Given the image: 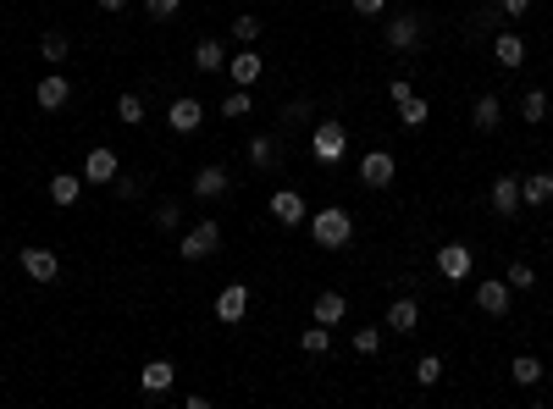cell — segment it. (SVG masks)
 <instances>
[{
  "instance_id": "36",
  "label": "cell",
  "mask_w": 553,
  "mask_h": 409,
  "mask_svg": "<svg viewBox=\"0 0 553 409\" xmlns=\"http://www.w3.org/2000/svg\"><path fill=\"white\" fill-rule=\"evenodd\" d=\"M66 50H73V39H66V34H55V28L39 39V55H45V61H66Z\"/></svg>"
},
{
  "instance_id": "35",
  "label": "cell",
  "mask_w": 553,
  "mask_h": 409,
  "mask_svg": "<svg viewBox=\"0 0 553 409\" xmlns=\"http://www.w3.org/2000/svg\"><path fill=\"white\" fill-rule=\"evenodd\" d=\"M415 382H421V387H437V382H443V360H437V354H421V360H415Z\"/></svg>"
},
{
  "instance_id": "27",
  "label": "cell",
  "mask_w": 553,
  "mask_h": 409,
  "mask_svg": "<svg viewBox=\"0 0 553 409\" xmlns=\"http://www.w3.org/2000/svg\"><path fill=\"white\" fill-rule=\"evenodd\" d=\"M509 376H515V387H537L542 382V360L537 354H515L509 360Z\"/></svg>"
},
{
  "instance_id": "37",
  "label": "cell",
  "mask_w": 553,
  "mask_h": 409,
  "mask_svg": "<svg viewBox=\"0 0 553 409\" xmlns=\"http://www.w3.org/2000/svg\"><path fill=\"white\" fill-rule=\"evenodd\" d=\"M233 39L238 45H255L260 39V17H233Z\"/></svg>"
},
{
  "instance_id": "19",
  "label": "cell",
  "mask_w": 553,
  "mask_h": 409,
  "mask_svg": "<svg viewBox=\"0 0 553 409\" xmlns=\"http://www.w3.org/2000/svg\"><path fill=\"white\" fill-rule=\"evenodd\" d=\"M138 387H145L150 398H156V393H172V387H177V365H172V360H150L145 376H138Z\"/></svg>"
},
{
  "instance_id": "30",
  "label": "cell",
  "mask_w": 553,
  "mask_h": 409,
  "mask_svg": "<svg viewBox=\"0 0 553 409\" xmlns=\"http://www.w3.org/2000/svg\"><path fill=\"white\" fill-rule=\"evenodd\" d=\"M116 122H122V127H138V122H145V95H133V89L116 95Z\"/></svg>"
},
{
  "instance_id": "7",
  "label": "cell",
  "mask_w": 553,
  "mask_h": 409,
  "mask_svg": "<svg viewBox=\"0 0 553 409\" xmlns=\"http://www.w3.org/2000/svg\"><path fill=\"white\" fill-rule=\"evenodd\" d=\"M470 271H476V254L465 244H443L437 249V277L443 283H470Z\"/></svg>"
},
{
  "instance_id": "25",
  "label": "cell",
  "mask_w": 553,
  "mask_h": 409,
  "mask_svg": "<svg viewBox=\"0 0 553 409\" xmlns=\"http://www.w3.org/2000/svg\"><path fill=\"white\" fill-rule=\"evenodd\" d=\"M310 315H316L321 326H337L343 315H349V299H343L337 288H327V294H316V310H310Z\"/></svg>"
},
{
  "instance_id": "34",
  "label": "cell",
  "mask_w": 553,
  "mask_h": 409,
  "mask_svg": "<svg viewBox=\"0 0 553 409\" xmlns=\"http://www.w3.org/2000/svg\"><path fill=\"white\" fill-rule=\"evenodd\" d=\"M156 227H161V233H183V204H177V199H161V204H156Z\"/></svg>"
},
{
  "instance_id": "38",
  "label": "cell",
  "mask_w": 553,
  "mask_h": 409,
  "mask_svg": "<svg viewBox=\"0 0 553 409\" xmlns=\"http://www.w3.org/2000/svg\"><path fill=\"white\" fill-rule=\"evenodd\" d=\"M177 6H183V0H145V12H150L156 23H166V17H177Z\"/></svg>"
},
{
  "instance_id": "1",
  "label": "cell",
  "mask_w": 553,
  "mask_h": 409,
  "mask_svg": "<svg viewBox=\"0 0 553 409\" xmlns=\"http://www.w3.org/2000/svg\"><path fill=\"white\" fill-rule=\"evenodd\" d=\"M343 155H349V127H343L337 116H321L310 127V161L316 166H337Z\"/></svg>"
},
{
  "instance_id": "10",
  "label": "cell",
  "mask_w": 553,
  "mask_h": 409,
  "mask_svg": "<svg viewBox=\"0 0 553 409\" xmlns=\"http://www.w3.org/2000/svg\"><path fill=\"white\" fill-rule=\"evenodd\" d=\"M271 216H276V227H305V222H310V204H305V194H294V188H276V194H271Z\"/></svg>"
},
{
  "instance_id": "14",
  "label": "cell",
  "mask_w": 553,
  "mask_h": 409,
  "mask_svg": "<svg viewBox=\"0 0 553 409\" xmlns=\"http://www.w3.org/2000/svg\"><path fill=\"white\" fill-rule=\"evenodd\" d=\"M199 122H205V105H199L194 95H183V100L166 105V127H172V133H199Z\"/></svg>"
},
{
  "instance_id": "15",
  "label": "cell",
  "mask_w": 553,
  "mask_h": 409,
  "mask_svg": "<svg viewBox=\"0 0 553 409\" xmlns=\"http://www.w3.org/2000/svg\"><path fill=\"white\" fill-rule=\"evenodd\" d=\"M227 66H233V84H238V89H255V84H260V73H266V61H260V50H255V45H244Z\"/></svg>"
},
{
  "instance_id": "6",
  "label": "cell",
  "mask_w": 553,
  "mask_h": 409,
  "mask_svg": "<svg viewBox=\"0 0 553 409\" xmlns=\"http://www.w3.org/2000/svg\"><path fill=\"white\" fill-rule=\"evenodd\" d=\"M17 260H23V271H28L34 283H61V254H55V249H45V244H28Z\"/></svg>"
},
{
  "instance_id": "42",
  "label": "cell",
  "mask_w": 553,
  "mask_h": 409,
  "mask_svg": "<svg viewBox=\"0 0 553 409\" xmlns=\"http://www.w3.org/2000/svg\"><path fill=\"white\" fill-rule=\"evenodd\" d=\"M288 122H310V100H294L288 105Z\"/></svg>"
},
{
  "instance_id": "16",
  "label": "cell",
  "mask_w": 553,
  "mask_h": 409,
  "mask_svg": "<svg viewBox=\"0 0 553 409\" xmlns=\"http://www.w3.org/2000/svg\"><path fill=\"white\" fill-rule=\"evenodd\" d=\"M493 61L504 66V73L526 66V39H520V34H509V28H504V34H493Z\"/></svg>"
},
{
  "instance_id": "4",
  "label": "cell",
  "mask_w": 553,
  "mask_h": 409,
  "mask_svg": "<svg viewBox=\"0 0 553 409\" xmlns=\"http://www.w3.org/2000/svg\"><path fill=\"white\" fill-rule=\"evenodd\" d=\"M188 194H194L199 204H216V199H227V194H233V172H227V166H216V161H211V166H199Z\"/></svg>"
},
{
  "instance_id": "43",
  "label": "cell",
  "mask_w": 553,
  "mask_h": 409,
  "mask_svg": "<svg viewBox=\"0 0 553 409\" xmlns=\"http://www.w3.org/2000/svg\"><path fill=\"white\" fill-rule=\"evenodd\" d=\"M95 6H100V12H122V6H127V0H95Z\"/></svg>"
},
{
  "instance_id": "2",
  "label": "cell",
  "mask_w": 553,
  "mask_h": 409,
  "mask_svg": "<svg viewBox=\"0 0 553 409\" xmlns=\"http://www.w3.org/2000/svg\"><path fill=\"white\" fill-rule=\"evenodd\" d=\"M310 238H316L321 249H349V238H355V216L343 211V204H321V211L310 216Z\"/></svg>"
},
{
  "instance_id": "41",
  "label": "cell",
  "mask_w": 553,
  "mask_h": 409,
  "mask_svg": "<svg viewBox=\"0 0 553 409\" xmlns=\"http://www.w3.org/2000/svg\"><path fill=\"white\" fill-rule=\"evenodd\" d=\"M531 0H498V17H526Z\"/></svg>"
},
{
  "instance_id": "26",
  "label": "cell",
  "mask_w": 553,
  "mask_h": 409,
  "mask_svg": "<svg viewBox=\"0 0 553 409\" xmlns=\"http://www.w3.org/2000/svg\"><path fill=\"white\" fill-rule=\"evenodd\" d=\"M393 105H398V122H404V127H427V116H432V105L415 95V89H409L404 100H393Z\"/></svg>"
},
{
  "instance_id": "18",
  "label": "cell",
  "mask_w": 553,
  "mask_h": 409,
  "mask_svg": "<svg viewBox=\"0 0 553 409\" xmlns=\"http://www.w3.org/2000/svg\"><path fill=\"white\" fill-rule=\"evenodd\" d=\"M50 199L61 204V211H73V204L84 199V172H55L50 177Z\"/></svg>"
},
{
  "instance_id": "22",
  "label": "cell",
  "mask_w": 553,
  "mask_h": 409,
  "mask_svg": "<svg viewBox=\"0 0 553 409\" xmlns=\"http://www.w3.org/2000/svg\"><path fill=\"white\" fill-rule=\"evenodd\" d=\"M227 66V45L222 39H199L194 45V73H222Z\"/></svg>"
},
{
  "instance_id": "24",
  "label": "cell",
  "mask_w": 553,
  "mask_h": 409,
  "mask_svg": "<svg viewBox=\"0 0 553 409\" xmlns=\"http://www.w3.org/2000/svg\"><path fill=\"white\" fill-rule=\"evenodd\" d=\"M493 211H498V222H509L520 211V177H498L493 183Z\"/></svg>"
},
{
  "instance_id": "12",
  "label": "cell",
  "mask_w": 553,
  "mask_h": 409,
  "mask_svg": "<svg viewBox=\"0 0 553 409\" xmlns=\"http://www.w3.org/2000/svg\"><path fill=\"white\" fill-rule=\"evenodd\" d=\"M382 45L387 50H415V45H421V17H409V12L404 17H387L382 23Z\"/></svg>"
},
{
  "instance_id": "39",
  "label": "cell",
  "mask_w": 553,
  "mask_h": 409,
  "mask_svg": "<svg viewBox=\"0 0 553 409\" xmlns=\"http://www.w3.org/2000/svg\"><path fill=\"white\" fill-rule=\"evenodd\" d=\"M111 188H116V199H138V177H133V172H116Z\"/></svg>"
},
{
  "instance_id": "8",
  "label": "cell",
  "mask_w": 553,
  "mask_h": 409,
  "mask_svg": "<svg viewBox=\"0 0 553 409\" xmlns=\"http://www.w3.org/2000/svg\"><path fill=\"white\" fill-rule=\"evenodd\" d=\"M509 304H515V288L504 283V277H488V283H476V310L481 315H509Z\"/></svg>"
},
{
  "instance_id": "3",
  "label": "cell",
  "mask_w": 553,
  "mask_h": 409,
  "mask_svg": "<svg viewBox=\"0 0 553 409\" xmlns=\"http://www.w3.org/2000/svg\"><path fill=\"white\" fill-rule=\"evenodd\" d=\"M216 249H222V222H211V216L177 233V254H183V260H211Z\"/></svg>"
},
{
  "instance_id": "17",
  "label": "cell",
  "mask_w": 553,
  "mask_h": 409,
  "mask_svg": "<svg viewBox=\"0 0 553 409\" xmlns=\"http://www.w3.org/2000/svg\"><path fill=\"white\" fill-rule=\"evenodd\" d=\"M382 326L409 337L415 326H421V304H415V299H393V304H387V315H382Z\"/></svg>"
},
{
  "instance_id": "32",
  "label": "cell",
  "mask_w": 553,
  "mask_h": 409,
  "mask_svg": "<svg viewBox=\"0 0 553 409\" xmlns=\"http://www.w3.org/2000/svg\"><path fill=\"white\" fill-rule=\"evenodd\" d=\"M299 349H305V354H327V349H332V326H321V321L305 326V332H299Z\"/></svg>"
},
{
  "instance_id": "9",
  "label": "cell",
  "mask_w": 553,
  "mask_h": 409,
  "mask_svg": "<svg viewBox=\"0 0 553 409\" xmlns=\"http://www.w3.org/2000/svg\"><path fill=\"white\" fill-rule=\"evenodd\" d=\"M393 177H398V161L387 150H366L360 155V188H393Z\"/></svg>"
},
{
  "instance_id": "33",
  "label": "cell",
  "mask_w": 553,
  "mask_h": 409,
  "mask_svg": "<svg viewBox=\"0 0 553 409\" xmlns=\"http://www.w3.org/2000/svg\"><path fill=\"white\" fill-rule=\"evenodd\" d=\"M349 344H355V354H382V326H355V337H349Z\"/></svg>"
},
{
  "instance_id": "20",
  "label": "cell",
  "mask_w": 553,
  "mask_h": 409,
  "mask_svg": "<svg viewBox=\"0 0 553 409\" xmlns=\"http://www.w3.org/2000/svg\"><path fill=\"white\" fill-rule=\"evenodd\" d=\"M498 122H504L498 95H476V105H470V127H476V133H498Z\"/></svg>"
},
{
  "instance_id": "29",
  "label": "cell",
  "mask_w": 553,
  "mask_h": 409,
  "mask_svg": "<svg viewBox=\"0 0 553 409\" xmlns=\"http://www.w3.org/2000/svg\"><path fill=\"white\" fill-rule=\"evenodd\" d=\"M548 111H553V100H548L542 89H526V95H520V122H531V127H537Z\"/></svg>"
},
{
  "instance_id": "23",
  "label": "cell",
  "mask_w": 553,
  "mask_h": 409,
  "mask_svg": "<svg viewBox=\"0 0 553 409\" xmlns=\"http://www.w3.org/2000/svg\"><path fill=\"white\" fill-rule=\"evenodd\" d=\"M244 150H249V166H255V172H271L276 161H283V150H276V139H271V133H255V139H249Z\"/></svg>"
},
{
  "instance_id": "5",
  "label": "cell",
  "mask_w": 553,
  "mask_h": 409,
  "mask_svg": "<svg viewBox=\"0 0 553 409\" xmlns=\"http://www.w3.org/2000/svg\"><path fill=\"white\" fill-rule=\"evenodd\" d=\"M116 172H122V155H116L111 145H95V150L84 155V183H95V188H111V183H116Z\"/></svg>"
},
{
  "instance_id": "13",
  "label": "cell",
  "mask_w": 553,
  "mask_h": 409,
  "mask_svg": "<svg viewBox=\"0 0 553 409\" xmlns=\"http://www.w3.org/2000/svg\"><path fill=\"white\" fill-rule=\"evenodd\" d=\"M66 100H73V84H66L61 73H45L39 89H34V105L39 111H66Z\"/></svg>"
},
{
  "instance_id": "31",
  "label": "cell",
  "mask_w": 553,
  "mask_h": 409,
  "mask_svg": "<svg viewBox=\"0 0 553 409\" xmlns=\"http://www.w3.org/2000/svg\"><path fill=\"white\" fill-rule=\"evenodd\" d=\"M504 283H509L515 294H531V288H537V271H531V260H509V271H504Z\"/></svg>"
},
{
  "instance_id": "21",
  "label": "cell",
  "mask_w": 553,
  "mask_h": 409,
  "mask_svg": "<svg viewBox=\"0 0 553 409\" xmlns=\"http://www.w3.org/2000/svg\"><path fill=\"white\" fill-rule=\"evenodd\" d=\"M548 199H553V172H531V177H520V204L542 211Z\"/></svg>"
},
{
  "instance_id": "11",
  "label": "cell",
  "mask_w": 553,
  "mask_h": 409,
  "mask_svg": "<svg viewBox=\"0 0 553 409\" xmlns=\"http://www.w3.org/2000/svg\"><path fill=\"white\" fill-rule=\"evenodd\" d=\"M249 315V283H227L222 294H216V321L222 326H238Z\"/></svg>"
},
{
  "instance_id": "28",
  "label": "cell",
  "mask_w": 553,
  "mask_h": 409,
  "mask_svg": "<svg viewBox=\"0 0 553 409\" xmlns=\"http://www.w3.org/2000/svg\"><path fill=\"white\" fill-rule=\"evenodd\" d=\"M216 111H222L227 122H244V116L255 111V100H249V89H238V84H233V89H227V100H222Z\"/></svg>"
},
{
  "instance_id": "40",
  "label": "cell",
  "mask_w": 553,
  "mask_h": 409,
  "mask_svg": "<svg viewBox=\"0 0 553 409\" xmlns=\"http://www.w3.org/2000/svg\"><path fill=\"white\" fill-rule=\"evenodd\" d=\"M349 6H355L360 17H382V12H387V0H349Z\"/></svg>"
}]
</instances>
